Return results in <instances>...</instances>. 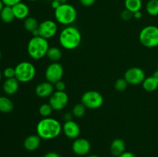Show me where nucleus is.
I'll return each instance as SVG.
<instances>
[{
  "label": "nucleus",
  "instance_id": "f257e3e1",
  "mask_svg": "<svg viewBox=\"0 0 158 157\" xmlns=\"http://www.w3.org/2000/svg\"><path fill=\"white\" fill-rule=\"evenodd\" d=\"M63 126L57 119L51 117L43 118L36 125L37 135L43 139H52L60 135Z\"/></svg>",
  "mask_w": 158,
  "mask_h": 157
},
{
  "label": "nucleus",
  "instance_id": "f03ea898",
  "mask_svg": "<svg viewBox=\"0 0 158 157\" xmlns=\"http://www.w3.org/2000/svg\"><path fill=\"white\" fill-rule=\"evenodd\" d=\"M82 35L80 30L75 26H68L61 31L59 42L61 46L67 50H73L81 43Z\"/></svg>",
  "mask_w": 158,
  "mask_h": 157
},
{
  "label": "nucleus",
  "instance_id": "7ed1b4c3",
  "mask_svg": "<svg viewBox=\"0 0 158 157\" xmlns=\"http://www.w3.org/2000/svg\"><path fill=\"white\" fill-rule=\"evenodd\" d=\"M49 48L47 39L40 36H33L28 42L27 52L31 58L38 60L46 56Z\"/></svg>",
  "mask_w": 158,
  "mask_h": 157
},
{
  "label": "nucleus",
  "instance_id": "20e7f679",
  "mask_svg": "<svg viewBox=\"0 0 158 157\" xmlns=\"http://www.w3.org/2000/svg\"><path fill=\"white\" fill-rule=\"evenodd\" d=\"M57 22L63 26H71L77 18V9L69 3L62 4L54 12Z\"/></svg>",
  "mask_w": 158,
  "mask_h": 157
},
{
  "label": "nucleus",
  "instance_id": "39448f33",
  "mask_svg": "<svg viewBox=\"0 0 158 157\" xmlns=\"http://www.w3.org/2000/svg\"><path fill=\"white\" fill-rule=\"evenodd\" d=\"M139 40L147 48L157 47L158 46L157 26H148L143 28L139 34Z\"/></svg>",
  "mask_w": 158,
  "mask_h": 157
},
{
  "label": "nucleus",
  "instance_id": "423d86ee",
  "mask_svg": "<svg viewBox=\"0 0 158 157\" xmlns=\"http://www.w3.org/2000/svg\"><path fill=\"white\" fill-rule=\"evenodd\" d=\"M15 78L19 83H29L35 77L36 70L32 63L21 62L15 67Z\"/></svg>",
  "mask_w": 158,
  "mask_h": 157
},
{
  "label": "nucleus",
  "instance_id": "0eeeda50",
  "mask_svg": "<svg viewBox=\"0 0 158 157\" xmlns=\"http://www.w3.org/2000/svg\"><path fill=\"white\" fill-rule=\"evenodd\" d=\"M81 103L86 106V109H99L103 103V97L97 91L89 90L82 95Z\"/></svg>",
  "mask_w": 158,
  "mask_h": 157
},
{
  "label": "nucleus",
  "instance_id": "6e6552de",
  "mask_svg": "<svg viewBox=\"0 0 158 157\" xmlns=\"http://www.w3.org/2000/svg\"><path fill=\"white\" fill-rule=\"evenodd\" d=\"M64 74V69L63 66L59 62H52L47 66L45 72V78L46 81L52 84H55L62 78Z\"/></svg>",
  "mask_w": 158,
  "mask_h": 157
},
{
  "label": "nucleus",
  "instance_id": "1a4fd4ad",
  "mask_svg": "<svg viewBox=\"0 0 158 157\" xmlns=\"http://www.w3.org/2000/svg\"><path fill=\"white\" fill-rule=\"evenodd\" d=\"M58 30V26L56 22L53 20H45L40 23L38 27L39 36L45 38V39H49L55 36Z\"/></svg>",
  "mask_w": 158,
  "mask_h": 157
},
{
  "label": "nucleus",
  "instance_id": "9d476101",
  "mask_svg": "<svg viewBox=\"0 0 158 157\" xmlns=\"http://www.w3.org/2000/svg\"><path fill=\"white\" fill-rule=\"evenodd\" d=\"M69 96L66 92L55 91L49 97V103L55 111H60L64 109L68 104Z\"/></svg>",
  "mask_w": 158,
  "mask_h": 157
},
{
  "label": "nucleus",
  "instance_id": "9b49d317",
  "mask_svg": "<svg viewBox=\"0 0 158 157\" xmlns=\"http://www.w3.org/2000/svg\"><path fill=\"white\" fill-rule=\"evenodd\" d=\"M146 78L144 71L139 67H132L126 71L124 74V78L130 85L142 84Z\"/></svg>",
  "mask_w": 158,
  "mask_h": 157
},
{
  "label": "nucleus",
  "instance_id": "f8f14e48",
  "mask_svg": "<svg viewBox=\"0 0 158 157\" xmlns=\"http://www.w3.org/2000/svg\"><path fill=\"white\" fill-rule=\"evenodd\" d=\"M73 151L78 155H86L91 149L90 143L84 138H77L74 140L72 145Z\"/></svg>",
  "mask_w": 158,
  "mask_h": 157
},
{
  "label": "nucleus",
  "instance_id": "ddd939ff",
  "mask_svg": "<svg viewBox=\"0 0 158 157\" xmlns=\"http://www.w3.org/2000/svg\"><path fill=\"white\" fill-rule=\"evenodd\" d=\"M63 132L64 135L69 139H76L80 136L81 129L78 123L74 122L73 120H71L65 122L63 125Z\"/></svg>",
  "mask_w": 158,
  "mask_h": 157
},
{
  "label": "nucleus",
  "instance_id": "4468645a",
  "mask_svg": "<svg viewBox=\"0 0 158 157\" xmlns=\"http://www.w3.org/2000/svg\"><path fill=\"white\" fill-rule=\"evenodd\" d=\"M54 90H55L54 85L46 81L39 83L35 87V92L37 96L40 98H47L50 97V95L55 92Z\"/></svg>",
  "mask_w": 158,
  "mask_h": 157
},
{
  "label": "nucleus",
  "instance_id": "2eb2a0df",
  "mask_svg": "<svg viewBox=\"0 0 158 157\" xmlns=\"http://www.w3.org/2000/svg\"><path fill=\"white\" fill-rule=\"evenodd\" d=\"M12 8L14 15H15V18L17 19H26L27 17H29V8L26 3L21 2L13 6Z\"/></svg>",
  "mask_w": 158,
  "mask_h": 157
},
{
  "label": "nucleus",
  "instance_id": "dca6fc26",
  "mask_svg": "<svg viewBox=\"0 0 158 157\" xmlns=\"http://www.w3.org/2000/svg\"><path fill=\"white\" fill-rule=\"evenodd\" d=\"M19 87V82L15 77L11 78H6L2 85L3 91L7 95H11L16 93Z\"/></svg>",
  "mask_w": 158,
  "mask_h": 157
},
{
  "label": "nucleus",
  "instance_id": "f3484780",
  "mask_svg": "<svg viewBox=\"0 0 158 157\" xmlns=\"http://www.w3.org/2000/svg\"><path fill=\"white\" fill-rule=\"evenodd\" d=\"M42 139L38 135H30L26 138L23 143L24 148L28 151H35L40 147Z\"/></svg>",
  "mask_w": 158,
  "mask_h": 157
},
{
  "label": "nucleus",
  "instance_id": "a211bd4d",
  "mask_svg": "<svg viewBox=\"0 0 158 157\" xmlns=\"http://www.w3.org/2000/svg\"><path fill=\"white\" fill-rule=\"evenodd\" d=\"M125 148H126V145H125L124 141L122 139L117 138L113 140L110 149V152L113 155L118 157L119 155L125 152Z\"/></svg>",
  "mask_w": 158,
  "mask_h": 157
},
{
  "label": "nucleus",
  "instance_id": "6ab92c4d",
  "mask_svg": "<svg viewBox=\"0 0 158 157\" xmlns=\"http://www.w3.org/2000/svg\"><path fill=\"white\" fill-rule=\"evenodd\" d=\"M143 89L147 92H152L158 89V80L154 75L146 77L142 83Z\"/></svg>",
  "mask_w": 158,
  "mask_h": 157
},
{
  "label": "nucleus",
  "instance_id": "aec40b11",
  "mask_svg": "<svg viewBox=\"0 0 158 157\" xmlns=\"http://www.w3.org/2000/svg\"><path fill=\"white\" fill-rule=\"evenodd\" d=\"M0 18L5 23H11L15 19L13 10L11 6H5L0 12Z\"/></svg>",
  "mask_w": 158,
  "mask_h": 157
},
{
  "label": "nucleus",
  "instance_id": "412c9836",
  "mask_svg": "<svg viewBox=\"0 0 158 157\" xmlns=\"http://www.w3.org/2000/svg\"><path fill=\"white\" fill-rule=\"evenodd\" d=\"M46 56L52 62H59V61L61 59L62 56H63V52L60 48L52 46L48 49Z\"/></svg>",
  "mask_w": 158,
  "mask_h": 157
},
{
  "label": "nucleus",
  "instance_id": "4be33fe9",
  "mask_svg": "<svg viewBox=\"0 0 158 157\" xmlns=\"http://www.w3.org/2000/svg\"><path fill=\"white\" fill-rule=\"evenodd\" d=\"M14 108L13 103L6 96H0V112L8 113L12 112Z\"/></svg>",
  "mask_w": 158,
  "mask_h": 157
},
{
  "label": "nucleus",
  "instance_id": "5701e85b",
  "mask_svg": "<svg viewBox=\"0 0 158 157\" xmlns=\"http://www.w3.org/2000/svg\"><path fill=\"white\" fill-rule=\"evenodd\" d=\"M142 5H143L142 0H125L124 2L125 9L131 11L133 13L137 11H140Z\"/></svg>",
  "mask_w": 158,
  "mask_h": 157
},
{
  "label": "nucleus",
  "instance_id": "b1692460",
  "mask_svg": "<svg viewBox=\"0 0 158 157\" xmlns=\"http://www.w3.org/2000/svg\"><path fill=\"white\" fill-rule=\"evenodd\" d=\"M39 25H40V23L38 22L36 18H34V17L29 16L26 19H24L25 29H26V31L31 32V33H32L34 31L38 29Z\"/></svg>",
  "mask_w": 158,
  "mask_h": 157
},
{
  "label": "nucleus",
  "instance_id": "393cba45",
  "mask_svg": "<svg viewBox=\"0 0 158 157\" xmlns=\"http://www.w3.org/2000/svg\"><path fill=\"white\" fill-rule=\"evenodd\" d=\"M146 11L151 16L158 15V0H149L146 5Z\"/></svg>",
  "mask_w": 158,
  "mask_h": 157
},
{
  "label": "nucleus",
  "instance_id": "a878e982",
  "mask_svg": "<svg viewBox=\"0 0 158 157\" xmlns=\"http://www.w3.org/2000/svg\"><path fill=\"white\" fill-rule=\"evenodd\" d=\"M86 106L83 103H78L73 106L72 109V113L74 117L77 118H81L86 113Z\"/></svg>",
  "mask_w": 158,
  "mask_h": 157
},
{
  "label": "nucleus",
  "instance_id": "bb28decb",
  "mask_svg": "<svg viewBox=\"0 0 158 157\" xmlns=\"http://www.w3.org/2000/svg\"><path fill=\"white\" fill-rule=\"evenodd\" d=\"M52 108L49 105V103H45L40 106V109H39V112H40V115L43 116V118H46V117H49L52 112Z\"/></svg>",
  "mask_w": 158,
  "mask_h": 157
},
{
  "label": "nucleus",
  "instance_id": "cd10ccee",
  "mask_svg": "<svg viewBox=\"0 0 158 157\" xmlns=\"http://www.w3.org/2000/svg\"><path fill=\"white\" fill-rule=\"evenodd\" d=\"M128 83L124 78H120L116 80L114 83V89L118 92H123L127 88Z\"/></svg>",
  "mask_w": 158,
  "mask_h": 157
},
{
  "label": "nucleus",
  "instance_id": "c85d7f7f",
  "mask_svg": "<svg viewBox=\"0 0 158 157\" xmlns=\"http://www.w3.org/2000/svg\"><path fill=\"white\" fill-rule=\"evenodd\" d=\"M3 75H4L6 78H14V77L15 76V68H12V67L6 68V69H4V71H3Z\"/></svg>",
  "mask_w": 158,
  "mask_h": 157
},
{
  "label": "nucleus",
  "instance_id": "c756f323",
  "mask_svg": "<svg viewBox=\"0 0 158 157\" xmlns=\"http://www.w3.org/2000/svg\"><path fill=\"white\" fill-rule=\"evenodd\" d=\"M133 17H134V13L126 9L122 11L121 13H120V18L124 21H128V20L131 19Z\"/></svg>",
  "mask_w": 158,
  "mask_h": 157
},
{
  "label": "nucleus",
  "instance_id": "7c9ffc66",
  "mask_svg": "<svg viewBox=\"0 0 158 157\" xmlns=\"http://www.w3.org/2000/svg\"><path fill=\"white\" fill-rule=\"evenodd\" d=\"M54 87H55L56 91H60V92H65L66 90V83L62 80H60L57 83L54 84Z\"/></svg>",
  "mask_w": 158,
  "mask_h": 157
},
{
  "label": "nucleus",
  "instance_id": "2f4dec72",
  "mask_svg": "<svg viewBox=\"0 0 158 157\" xmlns=\"http://www.w3.org/2000/svg\"><path fill=\"white\" fill-rule=\"evenodd\" d=\"M3 2V4L6 6H11L12 7L15 5L18 4V3L23 2V0H2Z\"/></svg>",
  "mask_w": 158,
  "mask_h": 157
},
{
  "label": "nucleus",
  "instance_id": "473e14b6",
  "mask_svg": "<svg viewBox=\"0 0 158 157\" xmlns=\"http://www.w3.org/2000/svg\"><path fill=\"white\" fill-rule=\"evenodd\" d=\"M97 0H80V3L84 7H89V6H92L94 3L96 2Z\"/></svg>",
  "mask_w": 158,
  "mask_h": 157
},
{
  "label": "nucleus",
  "instance_id": "72a5a7b5",
  "mask_svg": "<svg viewBox=\"0 0 158 157\" xmlns=\"http://www.w3.org/2000/svg\"><path fill=\"white\" fill-rule=\"evenodd\" d=\"M43 157H61L58 152H49L45 154Z\"/></svg>",
  "mask_w": 158,
  "mask_h": 157
},
{
  "label": "nucleus",
  "instance_id": "f704fd0d",
  "mask_svg": "<svg viewBox=\"0 0 158 157\" xmlns=\"http://www.w3.org/2000/svg\"><path fill=\"white\" fill-rule=\"evenodd\" d=\"M73 115L72 112H66V113L64 114V120L65 122L67 121H71L73 120Z\"/></svg>",
  "mask_w": 158,
  "mask_h": 157
},
{
  "label": "nucleus",
  "instance_id": "c9c22d12",
  "mask_svg": "<svg viewBox=\"0 0 158 157\" xmlns=\"http://www.w3.org/2000/svg\"><path fill=\"white\" fill-rule=\"evenodd\" d=\"M118 157H137L133 152H124L119 155Z\"/></svg>",
  "mask_w": 158,
  "mask_h": 157
},
{
  "label": "nucleus",
  "instance_id": "e433bc0d",
  "mask_svg": "<svg viewBox=\"0 0 158 157\" xmlns=\"http://www.w3.org/2000/svg\"><path fill=\"white\" fill-rule=\"evenodd\" d=\"M60 6V3H59L57 1H56V0H52V2H51V6H52V8L54 9V10L56 9Z\"/></svg>",
  "mask_w": 158,
  "mask_h": 157
},
{
  "label": "nucleus",
  "instance_id": "4c0bfd02",
  "mask_svg": "<svg viewBox=\"0 0 158 157\" xmlns=\"http://www.w3.org/2000/svg\"><path fill=\"white\" fill-rule=\"evenodd\" d=\"M142 17V12L140 11H137V12L134 13V18H137V19H140Z\"/></svg>",
  "mask_w": 158,
  "mask_h": 157
},
{
  "label": "nucleus",
  "instance_id": "58836bf2",
  "mask_svg": "<svg viewBox=\"0 0 158 157\" xmlns=\"http://www.w3.org/2000/svg\"><path fill=\"white\" fill-rule=\"evenodd\" d=\"M56 1L58 2L60 5H62V4H65V3H67L68 0H56Z\"/></svg>",
  "mask_w": 158,
  "mask_h": 157
},
{
  "label": "nucleus",
  "instance_id": "ea45409f",
  "mask_svg": "<svg viewBox=\"0 0 158 157\" xmlns=\"http://www.w3.org/2000/svg\"><path fill=\"white\" fill-rule=\"evenodd\" d=\"M4 6H5V5L3 4L2 1V0H0V12H1V11L2 10V9Z\"/></svg>",
  "mask_w": 158,
  "mask_h": 157
},
{
  "label": "nucleus",
  "instance_id": "a19ab883",
  "mask_svg": "<svg viewBox=\"0 0 158 157\" xmlns=\"http://www.w3.org/2000/svg\"><path fill=\"white\" fill-rule=\"evenodd\" d=\"M87 157H100V156H98V155H89V156H87Z\"/></svg>",
  "mask_w": 158,
  "mask_h": 157
},
{
  "label": "nucleus",
  "instance_id": "79ce46f5",
  "mask_svg": "<svg viewBox=\"0 0 158 157\" xmlns=\"http://www.w3.org/2000/svg\"><path fill=\"white\" fill-rule=\"evenodd\" d=\"M1 78H2V72L0 71V81H1Z\"/></svg>",
  "mask_w": 158,
  "mask_h": 157
},
{
  "label": "nucleus",
  "instance_id": "37998d69",
  "mask_svg": "<svg viewBox=\"0 0 158 157\" xmlns=\"http://www.w3.org/2000/svg\"><path fill=\"white\" fill-rule=\"evenodd\" d=\"M29 1H31V2H35V1H38V0H29Z\"/></svg>",
  "mask_w": 158,
  "mask_h": 157
},
{
  "label": "nucleus",
  "instance_id": "c03bdc74",
  "mask_svg": "<svg viewBox=\"0 0 158 157\" xmlns=\"http://www.w3.org/2000/svg\"><path fill=\"white\" fill-rule=\"evenodd\" d=\"M1 58H2V53L1 52H0V59H1Z\"/></svg>",
  "mask_w": 158,
  "mask_h": 157
},
{
  "label": "nucleus",
  "instance_id": "a18cd8bd",
  "mask_svg": "<svg viewBox=\"0 0 158 157\" xmlns=\"http://www.w3.org/2000/svg\"><path fill=\"white\" fill-rule=\"evenodd\" d=\"M157 71H158V62H157Z\"/></svg>",
  "mask_w": 158,
  "mask_h": 157
}]
</instances>
